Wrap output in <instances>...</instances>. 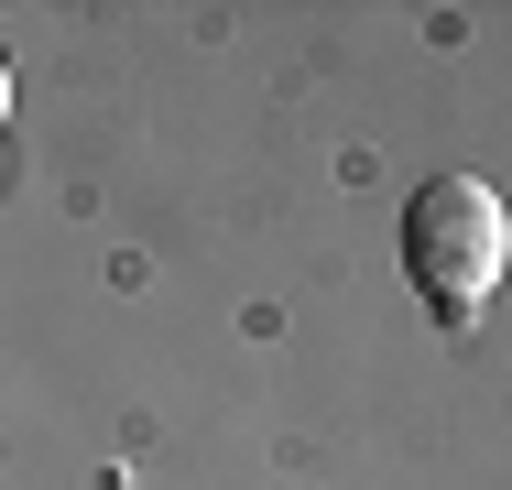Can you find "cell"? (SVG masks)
I'll return each mask as SVG.
<instances>
[{
  "instance_id": "cell-1",
  "label": "cell",
  "mask_w": 512,
  "mask_h": 490,
  "mask_svg": "<svg viewBox=\"0 0 512 490\" xmlns=\"http://www.w3.org/2000/svg\"><path fill=\"white\" fill-rule=\"evenodd\" d=\"M502 262H512V218L480 175H436V186L404 196V273L436 316H480Z\"/></svg>"
},
{
  "instance_id": "cell-2",
  "label": "cell",
  "mask_w": 512,
  "mask_h": 490,
  "mask_svg": "<svg viewBox=\"0 0 512 490\" xmlns=\"http://www.w3.org/2000/svg\"><path fill=\"white\" fill-rule=\"evenodd\" d=\"M0 109H11V66H0Z\"/></svg>"
}]
</instances>
